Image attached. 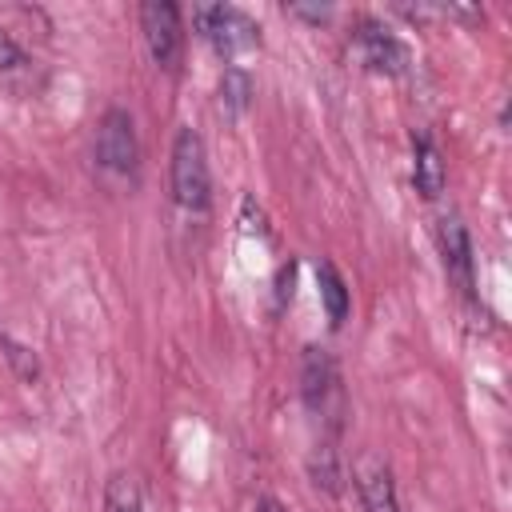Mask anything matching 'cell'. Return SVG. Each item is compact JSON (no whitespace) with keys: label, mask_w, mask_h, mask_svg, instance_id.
<instances>
[{"label":"cell","mask_w":512,"mask_h":512,"mask_svg":"<svg viewBox=\"0 0 512 512\" xmlns=\"http://www.w3.org/2000/svg\"><path fill=\"white\" fill-rule=\"evenodd\" d=\"M172 196L184 212H204L212 196V176H208V152L200 132L180 128L172 140Z\"/></svg>","instance_id":"1"},{"label":"cell","mask_w":512,"mask_h":512,"mask_svg":"<svg viewBox=\"0 0 512 512\" xmlns=\"http://www.w3.org/2000/svg\"><path fill=\"white\" fill-rule=\"evenodd\" d=\"M300 396H304L308 412L328 424V432L340 428V420H344L340 372H336V360L324 348H316V344L304 348V360H300Z\"/></svg>","instance_id":"2"},{"label":"cell","mask_w":512,"mask_h":512,"mask_svg":"<svg viewBox=\"0 0 512 512\" xmlns=\"http://www.w3.org/2000/svg\"><path fill=\"white\" fill-rule=\"evenodd\" d=\"M196 24H200V36L216 48V56L224 60H236L240 52H252L260 44V28L248 12L240 8H228V4H208L196 12Z\"/></svg>","instance_id":"3"},{"label":"cell","mask_w":512,"mask_h":512,"mask_svg":"<svg viewBox=\"0 0 512 512\" xmlns=\"http://www.w3.org/2000/svg\"><path fill=\"white\" fill-rule=\"evenodd\" d=\"M140 32H144L148 56L160 68L172 72L180 64V52H184V20H180V8L172 0H148V4H140Z\"/></svg>","instance_id":"4"},{"label":"cell","mask_w":512,"mask_h":512,"mask_svg":"<svg viewBox=\"0 0 512 512\" xmlns=\"http://www.w3.org/2000/svg\"><path fill=\"white\" fill-rule=\"evenodd\" d=\"M136 128L124 108H108L96 124V164L112 176H132L136 172Z\"/></svg>","instance_id":"5"},{"label":"cell","mask_w":512,"mask_h":512,"mask_svg":"<svg viewBox=\"0 0 512 512\" xmlns=\"http://www.w3.org/2000/svg\"><path fill=\"white\" fill-rule=\"evenodd\" d=\"M348 48H352L356 64H360V68H368V72L400 76V72H404V64H408V48H404V44H400L384 24H376V20H360V24H356V32L348 36Z\"/></svg>","instance_id":"6"},{"label":"cell","mask_w":512,"mask_h":512,"mask_svg":"<svg viewBox=\"0 0 512 512\" xmlns=\"http://www.w3.org/2000/svg\"><path fill=\"white\" fill-rule=\"evenodd\" d=\"M436 244H440V256H444V272H448V280L464 292V296H472V240H468V228H464V220L452 212V216H440V224H436Z\"/></svg>","instance_id":"7"},{"label":"cell","mask_w":512,"mask_h":512,"mask_svg":"<svg viewBox=\"0 0 512 512\" xmlns=\"http://www.w3.org/2000/svg\"><path fill=\"white\" fill-rule=\"evenodd\" d=\"M352 480H356V492H360L364 512H400L392 468H388L376 452H364V456L352 464Z\"/></svg>","instance_id":"8"},{"label":"cell","mask_w":512,"mask_h":512,"mask_svg":"<svg viewBox=\"0 0 512 512\" xmlns=\"http://www.w3.org/2000/svg\"><path fill=\"white\" fill-rule=\"evenodd\" d=\"M412 180H416V192L424 200H436L444 192V180H448L444 156H440V148H436V140L428 132H420L412 140Z\"/></svg>","instance_id":"9"},{"label":"cell","mask_w":512,"mask_h":512,"mask_svg":"<svg viewBox=\"0 0 512 512\" xmlns=\"http://www.w3.org/2000/svg\"><path fill=\"white\" fill-rule=\"evenodd\" d=\"M316 284H320V300H324L328 320L332 324H344V316H348V284H344V276L336 272L332 260H320L316 264Z\"/></svg>","instance_id":"10"},{"label":"cell","mask_w":512,"mask_h":512,"mask_svg":"<svg viewBox=\"0 0 512 512\" xmlns=\"http://www.w3.org/2000/svg\"><path fill=\"white\" fill-rule=\"evenodd\" d=\"M308 476H312L316 488H324V492H332V496L340 492L344 472H340V456H336L332 440H320V444L312 448V456H308Z\"/></svg>","instance_id":"11"},{"label":"cell","mask_w":512,"mask_h":512,"mask_svg":"<svg viewBox=\"0 0 512 512\" xmlns=\"http://www.w3.org/2000/svg\"><path fill=\"white\" fill-rule=\"evenodd\" d=\"M104 512H144L140 480L132 472H112L104 488Z\"/></svg>","instance_id":"12"},{"label":"cell","mask_w":512,"mask_h":512,"mask_svg":"<svg viewBox=\"0 0 512 512\" xmlns=\"http://www.w3.org/2000/svg\"><path fill=\"white\" fill-rule=\"evenodd\" d=\"M248 104H252V76L244 68H236V64L224 68V76H220V108L228 116H244Z\"/></svg>","instance_id":"13"},{"label":"cell","mask_w":512,"mask_h":512,"mask_svg":"<svg viewBox=\"0 0 512 512\" xmlns=\"http://www.w3.org/2000/svg\"><path fill=\"white\" fill-rule=\"evenodd\" d=\"M24 64V52H20V44L0 28V68L8 72V68H20Z\"/></svg>","instance_id":"14"}]
</instances>
